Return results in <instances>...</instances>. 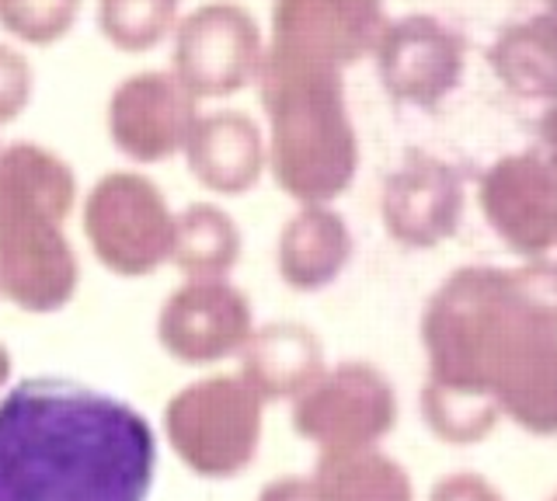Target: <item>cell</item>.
I'll return each mask as SVG.
<instances>
[{"label": "cell", "mask_w": 557, "mask_h": 501, "mask_svg": "<svg viewBox=\"0 0 557 501\" xmlns=\"http://www.w3.org/2000/svg\"><path fill=\"white\" fill-rule=\"evenodd\" d=\"M481 202L487 220L512 248L544 251L557 240V175L544 161H502L484 178Z\"/></svg>", "instance_id": "obj_8"}, {"label": "cell", "mask_w": 557, "mask_h": 501, "mask_svg": "<svg viewBox=\"0 0 557 501\" xmlns=\"http://www.w3.org/2000/svg\"><path fill=\"white\" fill-rule=\"evenodd\" d=\"M544 140H547V147H550V171L557 175V109L547 115V123H544Z\"/></svg>", "instance_id": "obj_17"}, {"label": "cell", "mask_w": 557, "mask_h": 501, "mask_svg": "<svg viewBox=\"0 0 557 501\" xmlns=\"http://www.w3.org/2000/svg\"><path fill=\"white\" fill-rule=\"evenodd\" d=\"M182 0H98V32L122 53H150L178 28Z\"/></svg>", "instance_id": "obj_13"}, {"label": "cell", "mask_w": 557, "mask_h": 501, "mask_svg": "<svg viewBox=\"0 0 557 501\" xmlns=\"http://www.w3.org/2000/svg\"><path fill=\"white\" fill-rule=\"evenodd\" d=\"M492 66L519 98H557V22L533 14L505 25L492 46Z\"/></svg>", "instance_id": "obj_11"}, {"label": "cell", "mask_w": 557, "mask_h": 501, "mask_svg": "<svg viewBox=\"0 0 557 501\" xmlns=\"http://www.w3.org/2000/svg\"><path fill=\"white\" fill-rule=\"evenodd\" d=\"M265 39L237 0H209L174 28V77L191 98L234 95L261 74Z\"/></svg>", "instance_id": "obj_3"}, {"label": "cell", "mask_w": 557, "mask_h": 501, "mask_svg": "<svg viewBox=\"0 0 557 501\" xmlns=\"http://www.w3.org/2000/svg\"><path fill=\"white\" fill-rule=\"evenodd\" d=\"M188 158L191 171L220 188V192H240L258 178L261 167V140L251 118L237 112L209 115L196 123L188 136Z\"/></svg>", "instance_id": "obj_10"}, {"label": "cell", "mask_w": 557, "mask_h": 501, "mask_svg": "<svg viewBox=\"0 0 557 501\" xmlns=\"http://www.w3.org/2000/svg\"><path fill=\"white\" fill-rule=\"evenodd\" d=\"M84 0H0V28L25 46H52L70 36Z\"/></svg>", "instance_id": "obj_14"}, {"label": "cell", "mask_w": 557, "mask_h": 501, "mask_svg": "<svg viewBox=\"0 0 557 501\" xmlns=\"http://www.w3.org/2000/svg\"><path fill=\"white\" fill-rule=\"evenodd\" d=\"M237 234L223 213L199 205L182 220V262L188 268H223L234 262Z\"/></svg>", "instance_id": "obj_15"}, {"label": "cell", "mask_w": 557, "mask_h": 501, "mask_svg": "<svg viewBox=\"0 0 557 501\" xmlns=\"http://www.w3.org/2000/svg\"><path fill=\"white\" fill-rule=\"evenodd\" d=\"M373 57L383 88L397 101L435 105L460 84L467 46L432 14H405V18H391Z\"/></svg>", "instance_id": "obj_5"}, {"label": "cell", "mask_w": 557, "mask_h": 501, "mask_svg": "<svg viewBox=\"0 0 557 501\" xmlns=\"http://www.w3.org/2000/svg\"><path fill=\"white\" fill-rule=\"evenodd\" d=\"M32 95V63L14 46L0 42V123L14 118Z\"/></svg>", "instance_id": "obj_16"}, {"label": "cell", "mask_w": 557, "mask_h": 501, "mask_svg": "<svg viewBox=\"0 0 557 501\" xmlns=\"http://www.w3.org/2000/svg\"><path fill=\"white\" fill-rule=\"evenodd\" d=\"M460 205L463 199L453 171L440 161L418 158L391 178L383 216L391 234L405 245H435L457 227Z\"/></svg>", "instance_id": "obj_9"}, {"label": "cell", "mask_w": 557, "mask_h": 501, "mask_svg": "<svg viewBox=\"0 0 557 501\" xmlns=\"http://www.w3.org/2000/svg\"><path fill=\"white\" fill-rule=\"evenodd\" d=\"M115 143L139 161L168 158L196 129V98L174 74L147 71L119 84L109 105Z\"/></svg>", "instance_id": "obj_7"}, {"label": "cell", "mask_w": 557, "mask_h": 501, "mask_svg": "<svg viewBox=\"0 0 557 501\" xmlns=\"http://www.w3.org/2000/svg\"><path fill=\"white\" fill-rule=\"evenodd\" d=\"M87 230L98 254L122 272L150 268L171 248V220L161 196L150 181L129 175L104 178L95 188Z\"/></svg>", "instance_id": "obj_6"}, {"label": "cell", "mask_w": 557, "mask_h": 501, "mask_svg": "<svg viewBox=\"0 0 557 501\" xmlns=\"http://www.w3.org/2000/svg\"><path fill=\"white\" fill-rule=\"evenodd\" d=\"M547 14L557 22V0H547Z\"/></svg>", "instance_id": "obj_18"}, {"label": "cell", "mask_w": 557, "mask_h": 501, "mask_svg": "<svg viewBox=\"0 0 557 501\" xmlns=\"http://www.w3.org/2000/svg\"><path fill=\"white\" fill-rule=\"evenodd\" d=\"M387 25L383 0H275L265 53L342 74L376 53Z\"/></svg>", "instance_id": "obj_4"}, {"label": "cell", "mask_w": 557, "mask_h": 501, "mask_svg": "<svg viewBox=\"0 0 557 501\" xmlns=\"http://www.w3.org/2000/svg\"><path fill=\"white\" fill-rule=\"evenodd\" d=\"M348 254V234L338 216L310 210L289 223L283 237V272L296 286H318L338 272Z\"/></svg>", "instance_id": "obj_12"}, {"label": "cell", "mask_w": 557, "mask_h": 501, "mask_svg": "<svg viewBox=\"0 0 557 501\" xmlns=\"http://www.w3.org/2000/svg\"><path fill=\"white\" fill-rule=\"evenodd\" d=\"M153 436L133 408L60 379L0 401V501H144Z\"/></svg>", "instance_id": "obj_1"}, {"label": "cell", "mask_w": 557, "mask_h": 501, "mask_svg": "<svg viewBox=\"0 0 557 501\" xmlns=\"http://www.w3.org/2000/svg\"><path fill=\"white\" fill-rule=\"evenodd\" d=\"M261 101L272 115L275 175L296 199H331L356 167L342 74L265 53Z\"/></svg>", "instance_id": "obj_2"}]
</instances>
